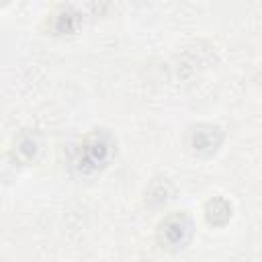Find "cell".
<instances>
[{
    "instance_id": "6da1fadb",
    "label": "cell",
    "mask_w": 262,
    "mask_h": 262,
    "mask_svg": "<svg viewBox=\"0 0 262 262\" xmlns=\"http://www.w3.org/2000/svg\"><path fill=\"white\" fill-rule=\"evenodd\" d=\"M188 229H190V225H188V221H186L184 217H170V219L164 223V235H166V239L172 242L174 246L184 244V239H186V235H188Z\"/></svg>"
}]
</instances>
